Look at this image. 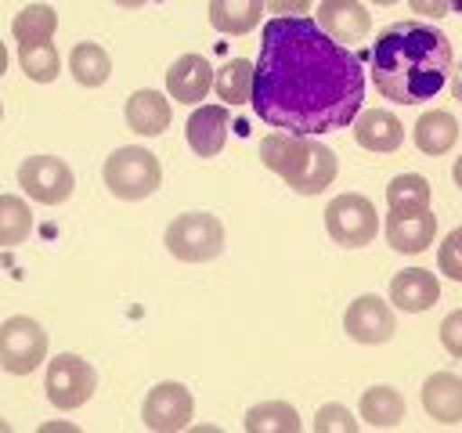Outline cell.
<instances>
[{
    "instance_id": "6da1fadb",
    "label": "cell",
    "mask_w": 462,
    "mask_h": 433,
    "mask_svg": "<svg viewBox=\"0 0 462 433\" xmlns=\"http://www.w3.org/2000/svg\"><path fill=\"white\" fill-rule=\"evenodd\" d=\"M365 101L361 58L325 36L307 14H274L253 61V112L289 134H332L354 123Z\"/></svg>"
},
{
    "instance_id": "7a4b0ae2",
    "label": "cell",
    "mask_w": 462,
    "mask_h": 433,
    "mask_svg": "<svg viewBox=\"0 0 462 433\" xmlns=\"http://www.w3.org/2000/svg\"><path fill=\"white\" fill-rule=\"evenodd\" d=\"M451 72V40L430 22H393L372 43V83L386 101L422 105Z\"/></svg>"
},
{
    "instance_id": "3957f363",
    "label": "cell",
    "mask_w": 462,
    "mask_h": 433,
    "mask_svg": "<svg viewBox=\"0 0 462 433\" xmlns=\"http://www.w3.org/2000/svg\"><path fill=\"white\" fill-rule=\"evenodd\" d=\"M260 162L278 173L296 195H321L339 173V159L328 144L310 134L289 130H274L260 141Z\"/></svg>"
},
{
    "instance_id": "277c9868",
    "label": "cell",
    "mask_w": 462,
    "mask_h": 433,
    "mask_svg": "<svg viewBox=\"0 0 462 433\" xmlns=\"http://www.w3.org/2000/svg\"><path fill=\"white\" fill-rule=\"evenodd\" d=\"M101 177H105V188H108L116 198H123V202H141V198H148V195L159 191V184H162V166H159V159H155L148 148H141V144H123V148H116V152L105 159Z\"/></svg>"
},
{
    "instance_id": "5b68a950",
    "label": "cell",
    "mask_w": 462,
    "mask_h": 433,
    "mask_svg": "<svg viewBox=\"0 0 462 433\" xmlns=\"http://www.w3.org/2000/svg\"><path fill=\"white\" fill-rule=\"evenodd\" d=\"M166 249L180 263H209L224 253V224L213 213H180L166 227Z\"/></svg>"
},
{
    "instance_id": "8992f818",
    "label": "cell",
    "mask_w": 462,
    "mask_h": 433,
    "mask_svg": "<svg viewBox=\"0 0 462 433\" xmlns=\"http://www.w3.org/2000/svg\"><path fill=\"white\" fill-rule=\"evenodd\" d=\"M325 231L332 235L336 245L361 249V245H372V238L379 235V213H375L372 198L346 191L325 206Z\"/></svg>"
},
{
    "instance_id": "52a82bcc",
    "label": "cell",
    "mask_w": 462,
    "mask_h": 433,
    "mask_svg": "<svg viewBox=\"0 0 462 433\" xmlns=\"http://www.w3.org/2000/svg\"><path fill=\"white\" fill-rule=\"evenodd\" d=\"M43 390L47 401L61 411H76L83 408L94 390H97V372L90 368V361H83L79 354H58L47 361V375H43Z\"/></svg>"
},
{
    "instance_id": "ba28073f",
    "label": "cell",
    "mask_w": 462,
    "mask_h": 433,
    "mask_svg": "<svg viewBox=\"0 0 462 433\" xmlns=\"http://www.w3.org/2000/svg\"><path fill=\"white\" fill-rule=\"evenodd\" d=\"M47 361V332L40 321L14 314L0 325V368L11 375H29Z\"/></svg>"
},
{
    "instance_id": "9c48e42d",
    "label": "cell",
    "mask_w": 462,
    "mask_h": 433,
    "mask_svg": "<svg viewBox=\"0 0 462 433\" xmlns=\"http://www.w3.org/2000/svg\"><path fill=\"white\" fill-rule=\"evenodd\" d=\"M18 188L40 206H61L72 195L76 177L58 155H29L18 166Z\"/></svg>"
},
{
    "instance_id": "30bf717a",
    "label": "cell",
    "mask_w": 462,
    "mask_h": 433,
    "mask_svg": "<svg viewBox=\"0 0 462 433\" xmlns=\"http://www.w3.org/2000/svg\"><path fill=\"white\" fill-rule=\"evenodd\" d=\"M195 415V397L184 382H155L148 393H144V404H141V422L155 433H177L191 422Z\"/></svg>"
},
{
    "instance_id": "8fae6325",
    "label": "cell",
    "mask_w": 462,
    "mask_h": 433,
    "mask_svg": "<svg viewBox=\"0 0 462 433\" xmlns=\"http://www.w3.org/2000/svg\"><path fill=\"white\" fill-rule=\"evenodd\" d=\"M343 332L354 339V343H365V346H379V343H390L393 332H397V318H393V307L375 296V292H365L357 296L346 314H343Z\"/></svg>"
},
{
    "instance_id": "7c38bea8",
    "label": "cell",
    "mask_w": 462,
    "mask_h": 433,
    "mask_svg": "<svg viewBox=\"0 0 462 433\" xmlns=\"http://www.w3.org/2000/svg\"><path fill=\"white\" fill-rule=\"evenodd\" d=\"M318 29L336 43H361L372 32V14L361 0H321L318 4Z\"/></svg>"
},
{
    "instance_id": "4fadbf2b",
    "label": "cell",
    "mask_w": 462,
    "mask_h": 433,
    "mask_svg": "<svg viewBox=\"0 0 462 433\" xmlns=\"http://www.w3.org/2000/svg\"><path fill=\"white\" fill-rule=\"evenodd\" d=\"M227 130H231L227 105H199L188 115V130H184L188 134V148L199 159H213L227 144Z\"/></svg>"
},
{
    "instance_id": "5bb4252c",
    "label": "cell",
    "mask_w": 462,
    "mask_h": 433,
    "mask_svg": "<svg viewBox=\"0 0 462 433\" xmlns=\"http://www.w3.org/2000/svg\"><path fill=\"white\" fill-rule=\"evenodd\" d=\"M440 299V281L426 267H404L390 278V303L404 314H422Z\"/></svg>"
},
{
    "instance_id": "9a60e30c",
    "label": "cell",
    "mask_w": 462,
    "mask_h": 433,
    "mask_svg": "<svg viewBox=\"0 0 462 433\" xmlns=\"http://www.w3.org/2000/svg\"><path fill=\"white\" fill-rule=\"evenodd\" d=\"M209 87H213V69H209V61H206L202 54H180V58L166 69V90H170V97L180 101V105H199V101H206Z\"/></svg>"
},
{
    "instance_id": "2e32d148",
    "label": "cell",
    "mask_w": 462,
    "mask_h": 433,
    "mask_svg": "<svg viewBox=\"0 0 462 433\" xmlns=\"http://www.w3.org/2000/svg\"><path fill=\"white\" fill-rule=\"evenodd\" d=\"M350 126H354V141L368 152L386 155V152H397L404 144V126L390 108H365L354 115Z\"/></svg>"
},
{
    "instance_id": "e0dca14e",
    "label": "cell",
    "mask_w": 462,
    "mask_h": 433,
    "mask_svg": "<svg viewBox=\"0 0 462 433\" xmlns=\"http://www.w3.org/2000/svg\"><path fill=\"white\" fill-rule=\"evenodd\" d=\"M383 235H386V242H390V249H393V253L415 256V253H426V249L433 245L437 216H433V209H426V213H411V216L386 213Z\"/></svg>"
},
{
    "instance_id": "ac0fdd59",
    "label": "cell",
    "mask_w": 462,
    "mask_h": 433,
    "mask_svg": "<svg viewBox=\"0 0 462 433\" xmlns=\"http://www.w3.org/2000/svg\"><path fill=\"white\" fill-rule=\"evenodd\" d=\"M422 408L440 426L462 422V375L455 372H433L422 382Z\"/></svg>"
},
{
    "instance_id": "d6986e66",
    "label": "cell",
    "mask_w": 462,
    "mask_h": 433,
    "mask_svg": "<svg viewBox=\"0 0 462 433\" xmlns=\"http://www.w3.org/2000/svg\"><path fill=\"white\" fill-rule=\"evenodd\" d=\"M123 119H126V126H130L134 134H141V137H159V134L170 126L173 108H170V101H166L159 90H134V94L126 97Z\"/></svg>"
},
{
    "instance_id": "ffe728a7",
    "label": "cell",
    "mask_w": 462,
    "mask_h": 433,
    "mask_svg": "<svg viewBox=\"0 0 462 433\" xmlns=\"http://www.w3.org/2000/svg\"><path fill=\"white\" fill-rule=\"evenodd\" d=\"M411 137H415V148H419L422 155H444V152H451L455 141H458V123H455L451 112L430 108V112H422V115L415 119Z\"/></svg>"
},
{
    "instance_id": "44dd1931",
    "label": "cell",
    "mask_w": 462,
    "mask_h": 433,
    "mask_svg": "<svg viewBox=\"0 0 462 433\" xmlns=\"http://www.w3.org/2000/svg\"><path fill=\"white\" fill-rule=\"evenodd\" d=\"M357 411H361V422L365 426H372V429H393L404 419V397L393 386L379 382V386H368L361 393Z\"/></svg>"
},
{
    "instance_id": "7402d4cb",
    "label": "cell",
    "mask_w": 462,
    "mask_h": 433,
    "mask_svg": "<svg viewBox=\"0 0 462 433\" xmlns=\"http://www.w3.org/2000/svg\"><path fill=\"white\" fill-rule=\"evenodd\" d=\"M263 0H209V25L227 36H245L260 25Z\"/></svg>"
},
{
    "instance_id": "603a6c76",
    "label": "cell",
    "mask_w": 462,
    "mask_h": 433,
    "mask_svg": "<svg viewBox=\"0 0 462 433\" xmlns=\"http://www.w3.org/2000/svg\"><path fill=\"white\" fill-rule=\"evenodd\" d=\"M69 72H72V79L79 83V87H105L108 83V76H112V58H108V51L101 47V43H90V40H83V43H76L72 51H69Z\"/></svg>"
},
{
    "instance_id": "cb8c5ba5",
    "label": "cell",
    "mask_w": 462,
    "mask_h": 433,
    "mask_svg": "<svg viewBox=\"0 0 462 433\" xmlns=\"http://www.w3.org/2000/svg\"><path fill=\"white\" fill-rule=\"evenodd\" d=\"M430 180L422 173H397L390 184H386V206L390 213L397 216H411V213H426L430 209Z\"/></svg>"
},
{
    "instance_id": "d4e9b609",
    "label": "cell",
    "mask_w": 462,
    "mask_h": 433,
    "mask_svg": "<svg viewBox=\"0 0 462 433\" xmlns=\"http://www.w3.org/2000/svg\"><path fill=\"white\" fill-rule=\"evenodd\" d=\"M242 426L249 433H300L303 422L296 415V408L289 401H260L245 411Z\"/></svg>"
},
{
    "instance_id": "484cf974",
    "label": "cell",
    "mask_w": 462,
    "mask_h": 433,
    "mask_svg": "<svg viewBox=\"0 0 462 433\" xmlns=\"http://www.w3.org/2000/svg\"><path fill=\"white\" fill-rule=\"evenodd\" d=\"M54 29H58V11L51 4H29L11 22V36L18 43H43L54 36Z\"/></svg>"
},
{
    "instance_id": "4316f807",
    "label": "cell",
    "mask_w": 462,
    "mask_h": 433,
    "mask_svg": "<svg viewBox=\"0 0 462 433\" xmlns=\"http://www.w3.org/2000/svg\"><path fill=\"white\" fill-rule=\"evenodd\" d=\"M213 90L220 94L224 105H245L253 94V61L245 58L224 61L220 72H213Z\"/></svg>"
},
{
    "instance_id": "83f0119b",
    "label": "cell",
    "mask_w": 462,
    "mask_h": 433,
    "mask_svg": "<svg viewBox=\"0 0 462 433\" xmlns=\"http://www.w3.org/2000/svg\"><path fill=\"white\" fill-rule=\"evenodd\" d=\"M32 235V209L18 195H0V249H14Z\"/></svg>"
},
{
    "instance_id": "f1b7e54d",
    "label": "cell",
    "mask_w": 462,
    "mask_h": 433,
    "mask_svg": "<svg viewBox=\"0 0 462 433\" xmlns=\"http://www.w3.org/2000/svg\"><path fill=\"white\" fill-rule=\"evenodd\" d=\"M18 65L32 83H54L61 72V54L51 40L43 43H18Z\"/></svg>"
},
{
    "instance_id": "f546056e",
    "label": "cell",
    "mask_w": 462,
    "mask_h": 433,
    "mask_svg": "<svg viewBox=\"0 0 462 433\" xmlns=\"http://www.w3.org/2000/svg\"><path fill=\"white\" fill-rule=\"evenodd\" d=\"M437 267H440L444 278L462 281V224L444 235V242H440V249H437Z\"/></svg>"
},
{
    "instance_id": "4dcf8cb0",
    "label": "cell",
    "mask_w": 462,
    "mask_h": 433,
    "mask_svg": "<svg viewBox=\"0 0 462 433\" xmlns=\"http://www.w3.org/2000/svg\"><path fill=\"white\" fill-rule=\"evenodd\" d=\"M361 422L343 408V404H321L314 415V429L318 433H354Z\"/></svg>"
},
{
    "instance_id": "1f68e13d",
    "label": "cell",
    "mask_w": 462,
    "mask_h": 433,
    "mask_svg": "<svg viewBox=\"0 0 462 433\" xmlns=\"http://www.w3.org/2000/svg\"><path fill=\"white\" fill-rule=\"evenodd\" d=\"M440 343H444V350H448L451 357L462 361V307L451 310V314L440 321Z\"/></svg>"
},
{
    "instance_id": "d6a6232c",
    "label": "cell",
    "mask_w": 462,
    "mask_h": 433,
    "mask_svg": "<svg viewBox=\"0 0 462 433\" xmlns=\"http://www.w3.org/2000/svg\"><path fill=\"white\" fill-rule=\"evenodd\" d=\"M408 4H411V11L422 14V18H444V14L455 7V0H408Z\"/></svg>"
},
{
    "instance_id": "836d02e7",
    "label": "cell",
    "mask_w": 462,
    "mask_h": 433,
    "mask_svg": "<svg viewBox=\"0 0 462 433\" xmlns=\"http://www.w3.org/2000/svg\"><path fill=\"white\" fill-rule=\"evenodd\" d=\"M263 7L271 14H307L310 11V0H263Z\"/></svg>"
},
{
    "instance_id": "e575fe53",
    "label": "cell",
    "mask_w": 462,
    "mask_h": 433,
    "mask_svg": "<svg viewBox=\"0 0 462 433\" xmlns=\"http://www.w3.org/2000/svg\"><path fill=\"white\" fill-rule=\"evenodd\" d=\"M448 79H451V97H455V101H462V61L448 72Z\"/></svg>"
},
{
    "instance_id": "d590c367",
    "label": "cell",
    "mask_w": 462,
    "mask_h": 433,
    "mask_svg": "<svg viewBox=\"0 0 462 433\" xmlns=\"http://www.w3.org/2000/svg\"><path fill=\"white\" fill-rule=\"evenodd\" d=\"M451 177H455V184H458V188H462V155H458V159H455V166H451Z\"/></svg>"
},
{
    "instance_id": "8d00e7d4",
    "label": "cell",
    "mask_w": 462,
    "mask_h": 433,
    "mask_svg": "<svg viewBox=\"0 0 462 433\" xmlns=\"http://www.w3.org/2000/svg\"><path fill=\"white\" fill-rule=\"evenodd\" d=\"M7 72V47H4V40H0V76Z\"/></svg>"
},
{
    "instance_id": "74e56055",
    "label": "cell",
    "mask_w": 462,
    "mask_h": 433,
    "mask_svg": "<svg viewBox=\"0 0 462 433\" xmlns=\"http://www.w3.org/2000/svg\"><path fill=\"white\" fill-rule=\"evenodd\" d=\"M116 4H119V7H144L148 0H116Z\"/></svg>"
},
{
    "instance_id": "f35d334b",
    "label": "cell",
    "mask_w": 462,
    "mask_h": 433,
    "mask_svg": "<svg viewBox=\"0 0 462 433\" xmlns=\"http://www.w3.org/2000/svg\"><path fill=\"white\" fill-rule=\"evenodd\" d=\"M372 4H379V7H390V4H397V0H372Z\"/></svg>"
},
{
    "instance_id": "ab89813d",
    "label": "cell",
    "mask_w": 462,
    "mask_h": 433,
    "mask_svg": "<svg viewBox=\"0 0 462 433\" xmlns=\"http://www.w3.org/2000/svg\"><path fill=\"white\" fill-rule=\"evenodd\" d=\"M0 429H7V422H0Z\"/></svg>"
},
{
    "instance_id": "60d3db41",
    "label": "cell",
    "mask_w": 462,
    "mask_h": 433,
    "mask_svg": "<svg viewBox=\"0 0 462 433\" xmlns=\"http://www.w3.org/2000/svg\"><path fill=\"white\" fill-rule=\"evenodd\" d=\"M0 119H4V105H0Z\"/></svg>"
}]
</instances>
